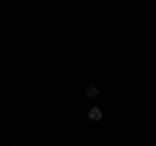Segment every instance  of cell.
Returning <instances> with one entry per match:
<instances>
[{"label": "cell", "mask_w": 156, "mask_h": 146, "mask_svg": "<svg viewBox=\"0 0 156 146\" xmlns=\"http://www.w3.org/2000/svg\"><path fill=\"white\" fill-rule=\"evenodd\" d=\"M89 120H91V123H99V120H101V110H99V107H89Z\"/></svg>", "instance_id": "6da1fadb"}, {"label": "cell", "mask_w": 156, "mask_h": 146, "mask_svg": "<svg viewBox=\"0 0 156 146\" xmlns=\"http://www.w3.org/2000/svg\"><path fill=\"white\" fill-rule=\"evenodd\" d=\"M86 97L89 99H96L99 97V86H86Z\"/></svg>", "instance_id": "7a4b0ae2"}]
</instances>
